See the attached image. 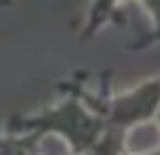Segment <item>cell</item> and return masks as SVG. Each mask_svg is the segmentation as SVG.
<instances>
[{
  "label": "cell",
  "instance_id": "6da1fadb",
  "mask_svg": "<svg viewBox=\"0 0 160 155\" xmlns=\"http://www.w3.org/2000/svg\"><path fill=\"white\" fill-rule=\"evenodd\" d=\"M63 98L49 109H37V112H23V115H12L6 121V129L14 135H57L60 141H66L72 155H83L103 132V118L97 115V109L77 92V86L69 81H60L54 86Z\"/></svg>",
  "mask_w": 160,
  "mask_h": 155
},
{
  "label": "cell",
  "instance_id": "7a4b0ae2",
  "mask_svg": "<svg viewBox=\"0 0 160 155\" xmlns=\"http://www.w3.org/2000/svg\"><path fill=\"white\" fill-rule=\"evenodd\" d=\"M69 81L77 86V92L97 109V115L103 118L106 126L112 129H120V132H132L134 126H143L149 121H157V112H160V75L157 78H149V81L137 83L126 92H109V81L103 78L100 81V89L92 92L80 75L69 78Z\"/></svg>",
  "mask_w": 160,
  "mask_h": 155
},
{
  "label": "cell",
  "instance_id": "3957f363",
  "mask_svg": "<svg viewBox=\"0 0 160 155\" xmlns=\"http://www.w3.org/2000/svg\"><path fill=\"white\" fill-rule=\"evenodd\" d=\"M23 147H26L23 135H14L9 129L0 135V155H23Z\"/></svg>",
  "mask_w": 160,
  "mask_h": 155
},
{
  "label": "cell",
  "instance_id": "277c9868",
  "mask_svg": "<svg viewBox=\"0 0 160 155\" xmlns=\"http://www.w3.org/2000/svg\"><path fill=\"white\" fill-rule=\"evenodd\" d=\"M23 138H26L23 155H43V149H40V138H34V135H23Z\"/></svg>",
  "mask_w": 160,
  "mask_h": 155
},
{
  "label": "cell",
  "instance_id": "5b68a950",
  "mask_svg": "<svg viewBox=\"0 0 160 155\" xmlns=\"http://www.w3.org/2000/svg\"><path fill=\"white\" fill-rule=\"evenodd\" d=\"M9 3H12V0H0V6H9Z\"/></svg>",
  "mask_w": 160,
  "mask_h": 155
},
{
  "label": "cell",
  "instance_id": "8992f818",
  "mask_svg": "<svg viewBox=\"0 0 160 155\" xmlns=\"http://www.w3.org/2000/svg\"><path fill=\"white\" fill-rule=\"evenodd\" d=\"M157 126H160V112H157Z\"/></svg>",
  "mask_w": 160,
  "mask_h": 155
}]
</instances>
